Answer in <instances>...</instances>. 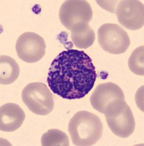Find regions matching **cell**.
Returning a JSON list of instances; mask_svg holds the SVG:
<instances>
[{
	"mask_svg": "<svg viewBox=\"0 0 144 146\" xmlns=\"http://www.w3.org/2000/svg\"><path fill=\"white\" fill-rule=\"evenodd\" d=\"M96 79L91 58L84 51L68 49L53 61L47 82L55 94L66 100H76L91 91Z\"/></svg>",
	"mask_w": 144,
	"mask_h": 146,
	"instance_id": "1",
	"label": "cell"
},
{
	"mask_svg": "<svg viewBox=\"0 0 144 146\" xmlns=\"http://www.w3.org/2000/svg\"><path fill=\"white\" fill-rule=\"evenodd\" d=\"M68 129L74 145L90 146L101 138L103 126L98 115L82 110L70 120Z\"/></svg>",
	"mask_w": 144,
	"mask_h": 146,
	"instance_id": "2",
	"label": "cell"
},
{
	"mask_svg": "<svg viewBox=\"0 0 144 146\" xmlns=\"http://www.w3.org/2000/svg\"><path fill=\"white\" fill-rule=\"evenodd\" d=\"M103 114L108 126L116 136L127 138L135 131L134 116L125 100H113L108 104Z\"/></svg>",
	"mask_w": 144,
	"mask_h": 146,
	"instance_id": "3",
	"label": "cell"
},
{
	"mask_svg": "<svg viewBox=\"0 0 144 146\" xmlns=\"http://www.w3.org/2000/svg\"><path fill=\"white\" fill-rule=\"evenodd\" d=\"M22 100L30 111L39 115L50 114L54 108L51 91L42 83H31L22 91Z\"/></svg>",
	"mask_w": 144,
	"mask_h": 146,
	"instance_id": "4",
	"label": "cell"
},
{
	"mask_svg": "<svg viewBox=\"0 0 144 146\" xmlns=\"http://www.w3.org/2000/svg\"><path fill=\"white\" fill-rule=\"evenodd\" d=\"M100 46L111 54H121L127 51L130 39L125 30L116 23H104L98 31Z\"/></svg>",
	"mask_w": 144,
	"mask_h": 146,
	"instance_id": "5",
	"label": "cell"
},
{
	"mask_svg": "<svg viewBox=\"0 0 144 146\" xmlns=\"http://www.w3.org/2000/svg\"><path fill=\"white\" fill-rule=\"evenodd\" d=\"M93 18V10L87 1L68 0L62 4L59 10L60 21L64 27L71 31L79 22L88 23Z\"/></svg>",
	"mask_w": 144,
	"mask_h": 146,
	"instance_id": "6",
	"label": "cell"
},
{
	"mask_svg": "<svg viewBox=\"0 0 144 146\" xmlns=\"http://www.w3.org/2000/svg\"><path fill=\"white\" fill-rule=\"evenodd\" d=\"M46 44L43 37L34 32H25L16 42L15 50L19 58L26 63H36L45 55Z\"/></svg>",
	"mask_w": 144,
	"mask_h": 146,
	"instance_id": "7",
	"label": "cell"
},
{
	"mask_svg": "<svg viewBox=\"0 0 144 146\" xmlns=\"http://www.w3.org/2000/svg\"><path fill=\"white\" fill-rule=\"evenodd\" d=\"M117 20L124 28L137 30L144 25V6L137 0H122L115 8Z\"/></svg>",
	"mask_w": 144,
	"mask_h": 146,
	"instance_id": "8",
	"label": "cell"
},
{
	"mask_svg": "<svg viewBox=\"0 0 144 146\" xmlns=\"http://www.w3.org/2000/svg\"><path fill=\"white\" fill-rule=\"evenodd\" d=\"M114 100H125L123 91L118 85L108 82L96 87L90 96V103L95 110L103 114L108 104Z\"/></svg>",
	"mask_w": 144,
	"mask_h": 146,
	"instance_id": "9",
	"label": "cell"
},
{
	"mask_svg": "<svg viewBox=\"0 0 144 146\" xmlns=\"http://www.w3.org/2000/svg\"><path fill=\"white\" fill-rule=\"evenodd\" d=\"M26 115L18 105L7 103L0 108V129L11 132L17 130L23 124Z\"/></svg>",
	"mask_w": 144,
	"mask_h": 146,
	"instance_id": "10",
	"label": "cell"
},
{
	"mask_svg": "<svg viewBox=\"0 0 144 146\" xmlns=\"http://www.w3.org/2000/svg\"><path fill=\"white\" fill-rule=\"evenodd\" d=\"M71 36L75 46L80 49L91 47L95 40L94 30L85 22H79L74 26L71 30Z\"/></svg>",
	"mask_w": 144,
	"mask_h": 146,
	"instance_id": "11",
	"label": "cell"
},
{
	"mask_svg": "<svg viewBox=\"0 0 144 146\" xmlns=\"http://www.w3.org/2000/svg\"><path fill=\"white\" fill-rule=\"evenodd\" d=\"M20 74V69L12 57L2 55L0 57V83L9 85L14 83Z\"/></svg>",
	"mask_w": 144,
	"mask_h": 146,
	"instance_id": "12",
	"label": "cell"
},
{
	"mask_svg": "<svg viewBox=\"0 0 144 146\" xmlns=\"http://www.w3.org/2000/svg\"><path fill=\"white\" fill-rule=\"evenodd\" d=\"M42 146H68L69 140L66 133L58 129H50L41 139Z\"/></svg>",
	"mask_w": 144,
	"mask_h": 146,
	"instance_id": "13",
	"label": "cell"
},
{
	"mask_svg": "<svg viewBox=\"0 0 144 146\" xmlns=\"http://www.w3.org/2000/svg\"><path fill=\"white\" fill-rule=\"evenodd\" d=\"M128 66L131 72L137 75H144V46L135 49L128 61Z\"/></svg>",
	"mask_w": 144,
	"mask_h": 146,
	"instance_id": "14",
	"label": "cell"
}]
</instances>
